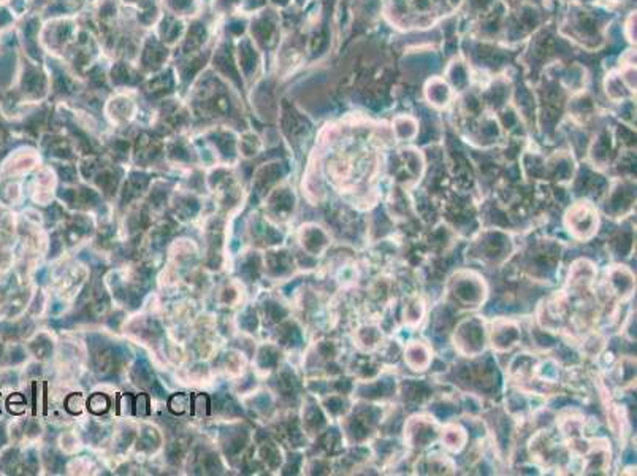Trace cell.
I'll use <instances>...</instances> for the list:
<instances>
[{
  "mask_svg": "<svg viewBox=\"0 0 637 476\" xmlns=\"http://www.w3.org/2000/svg\"><path fill=\"white\" fill-rule=\"evenodd\" d=\"M442 443L452 452H460L468 442V433L462 425L449 424L442 429Z\"/></svg>",
  "mask_w": 637,
  "mask_h": 476,
  "instance_id": "cell-8",
  "label": "cell"
},
{
  "mask_svg": "<svg viewBox=\"0 0 637 476\" xmlns=\"http://www.w3.org/2000/svg\"><path fill=\"white\" fill-rule=\"evenodd\" d=\"M436 437V429L432 421H427V417H414L407 424L406 438L409 440L411 446H427L433 442Z\"/></svg>",
  "mask_w": 637,
  "mask_h": 476,
  "instance_id": "cell-4",
  "label": "cell"
},
{
  "mask_svg": "<svg viewBox=\"0 0 637 476\" xmlns=\"http://www.w3.org/2000/svg\"><path fill=\"white\" fill-rule=\"evenodd\" d=\"M569 233L577 240H588L598 231V211L590 202H579L566 211L564 216Z\"/></svg>",
  "mask_w": 637,
  "mask_h": 476,
  "instance_id": "cell-2",
  "label": "cell"
},
{
  "mask_svg": "<svg viewBox=\"0 0 637 476\" xmlns=\"http://www.w3.org/2000/svg\"><path fill=\"white\" fill-rule=\"evenodd\" d=\"M89 407L94 413H103V411H106V408H108V399L103 395H94L89 402Z\"/></svg>",
  "mask_w": 637,
  "mask_h": 476,
  "instance_id": "cell-11",
  "label": "cell"
},
{
  "mask_svg": "<svg viewBox=\"0 0 637 476\" xmlns=\"http://www.w3.org/2000/svg\"><path fill=\"white\" fill-rule=\"evenodd\" d=\"M520 338V332L519 328L514 323H507V321H498L495 325H493L491 330V342H493V348L498 351H506L509 350L515 345V342H519Z\"/></svg>",
  "mask_w": 637,
  "mask_h": 476,
  "instance_id": "cell-5",
  "label": "cell"
},
{
  "mask_svg": "<svg viewBox=\"0 0 637 476\" xmlns=\"http://www.w3.org/2000/svg\"><path fill=\"white\" fill-rule=\"evenodd\" d=\"M422 316H424V303L419 298L407 302L404 307V323L409 325H417L420 323Z\"/></svg>",
  "mask_w": 637,
  "mask_h": 476,
  "instance_id": "cell-9",
  "label": "cell"
},
{
  "mask_svg": "<svg viewBox=\"0 0 637 476\" xmlns=\"http://www.w3.org/2000/svg\"><path fill=\"white\" fill-rule=\"evenodd\" d=\"M379 338L381 337H379V332L376 328H365L360 330L359 342L363 343L365 346H367V342H370L368 346L373 348V346H376V342H379Z\"/></svg>",
  "mask_w": 637,
  "mask_h": 476,
  "instance_id": "cell-10",
  "label": "cell"
},
{
  "mask_svg": "<svg viewBox=\"0 0 637 476\" xmlns=\"http://www.w3.org/2000/svg\"><path fill=\"white\" fill-rule=\"evenodd\" d=\"M450 298L463 308H479L486 297V286L481 276L472 272H458L447 284Z\"/></svg>",
  "mask_w": 637,
  "mask_h": 476,
  "instance_id": "cell-1",
  "label": "cell"
},
{
  "mask_svg": "<svg viewBox=\"0 0 637 476\" xmlns=\"http://www.w3.org/2000/svg\"><path fill=\"white\" fill-rule=\"evenodd\" d=\"M404 362L411 370L424 372L432 364V351L422 342H412L404 350Z\"/></svg>",
  "mask_w": 637,
  "mask_h": 476,
  "instance_id": "cell-6",
  "label": "cell"
},
{
  "mask_svg": "<svg viewBox=\"0 0 637 476\" xmlns=\"http://www.w3.org/2000/svg\"><path fill=\"white\" fill-rule=\"evenodd\" d=\"M455 348L463 356L474 358L479 356L485 348V332L484 324L479 319H464L455 329L454 335Z\"/></svg>",
  "mask_w": 637,
  "mask_h": 476,
  "instance_id": "cell-3",
  "label": "cell"
},
{
  "mask_svg": "<svg viewBox=\"0 0 637 476\" xmlns=\"http://www.w3.org/2000/svg\"><path fill=\"white\" fill-rule=\"evenodd\" d=\"M609 286L613 290V294L620 297H626L631 294L634 289V278L629 270L623 267H613L609 270Z\"/></svg>",
  "mask_w": 637,
  "mask_h": 476,
  "instance_id": "cell-7",
  "label": "cell"
}]
</instances>
